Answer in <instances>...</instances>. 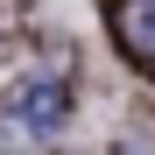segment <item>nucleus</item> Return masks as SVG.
Instances as JSON below:
<instances>
[{
    "label": "nucleus",
    "instance_id": "obj_2",
    "mask_svg": "<svg viewBox=\"0 0 155 155\" xmlns=\"http://www.w3.org/2000/svg\"><path fill=\"white\" fill-rule=\"evenodd\" d=\"M14 120H21V134H35V141L64 134V120H71V92H64V85H49V78H35V85H21Z\"/></svg>",
    "mask_w": 155,
    "mask_h": 155
},
{
    "label": "nucleus",
    "instance_id": "obj_1",
    "mask_svg": "<svg viewBox=\"0 0 155 155\" xmlns=\"http://www.w3.org/2000/svg\"><path fill=\"white\" fill-rule=\"evenodd\" d=\"M106 35L134 71H155V0H106Z\"/></svg>",
    "mask_w": 155,
    "mask_h": 155
}]
</instances>
